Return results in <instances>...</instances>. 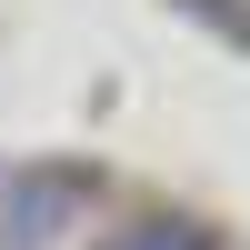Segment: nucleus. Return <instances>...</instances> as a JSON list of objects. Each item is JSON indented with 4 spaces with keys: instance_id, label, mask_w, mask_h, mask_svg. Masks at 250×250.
I'll return each instance as SVG.
<instances>
[{
    "instance_id": "1",
    "label": "nucleus",
    "mask_w": 250,
    "mask_h": 250,
    "mask_svg": "<svg viewBox=\"0 0 250 250\" xmlns=\"http://www.w3.org/2000/svg\"><path fill=\"white\" fill-rule=\"evenodd\" d=\"M80 210H90V170H70V160L10 170V190H0V250H60V230Z\"/></svg>"
},
{
    "instance_id": "2",
    "label": "nucleus",
    "mask_w": 250,
    "mask_h": 250,
    "mask_svg": "<svg viewBox=\"0 0 250 250\" xmlns=\"http://www.w3.org/2000/svg\"><path fill=\"white\" fill-rule=\"evenodd\" d=\"M100 250H210L200 220H130V230H110Z\"/></svg>"
},
{
    "instance_id": "3",
    "label": "nucleus",
    "mask_w": 250,
    "mask_h": 250,
    "mask_svg": "<svg viewBox=\"0 0 250 250\" xmlns=\"http://www.w3.org/2000/svg\"><path fill=\"white\" fill-rule=\"evenodd\" d=\"M180 10H200L220 40H240V50H250V10H230V0H180Z\"/></svg>"
}]
</instances>
